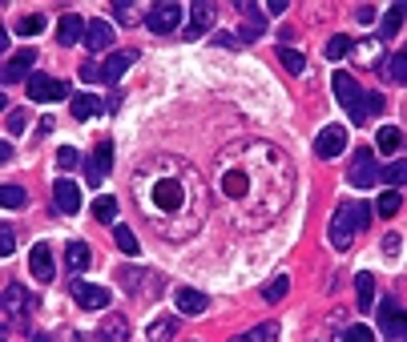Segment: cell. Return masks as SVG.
Returning <instances> with one entry per match:
<instances>
[{"instance_id":"obj_48","label":"cell","mask_w":407,"mask_h":342,"mask_svg":"<svg viewBox=\"0 0 407 342\" xmlns=\"http://www.w3.org/2000/svg\"><path fill=\"white\" fill-rule=\"evenodd\" d=\"M384 254H399V234H387V242H384Z\"/></svg>"},{"instance_id":"obj_49","label":"cell","mask_w":407,"mask_h":342,"mask_svg":"<svg viewBox=\"0 0 407 342\" xmlns=\"http://www.w3.org/2000/svg\"><path fill=\"white\" fill-rule=\"evenodd\" d=\"M218 45H222V48H242L238 37H230V32H222V37H218Z\"/></svg>"},{"instance_id":"obj_25","label":"cell","mask_w":407,"mask_h":342,"mask_svg":"<svg viewBox=\"0 0 407 342\" xmlns=\"http://www.w3.org/2000/svg\"><path fill=\"white\" fill-rule=\"evenodd\" d=\"M351 45H355V41H351L347 32H335V37H331V41L323 45V53H327V61H343V57L351 53Z\"/></svg>"},{"instance_id":"obj_15","label":"cell","mask_w":407,"mask_h":342,"mask_svg":"<svg viewBox=\"0 0 407 342\" xmlns=\"http://www.w3.org/2000/svg\"><path fill=\"white\" fill-rule=\"evenodd\" d=\"M28 310H32V298H28V290H24V286H17V282H8V286H4V314L24 319Z\"/></svg>"},{"instance_id":"obj_26","label":"cell","mask_w":407,"mask_h":342,"mask_svg":"<svg viewBox=\"0 0 407 342\" xmlns=\"http://www.w3.org/2000/svg\"><path fill=\"white\" fill-rule=\"evenodd\" d=\"M404 4H391V8H387V17H384V28H379V32H384V41H391V37H395V32H399V24H404Z\"/></svg>"},{"instance_id":"obj_3","label":"cell","mask_w":407,"mask_h":342,"mask_svg":"<svg viewBox=\"0 0 407 342\" xmlns=\"http://www.w3.org/2000/svg\"><path fill=\"white\" fill-rule=\"evenodd\" d=\"M178 24H182V4H173V0H158L149 12H145V28L149 32H178Z\"/></svg>"},{"instance_id":"obj_8","label":"cell","mask_w":407,"mask_h":342,"mask_svg":"<svg viewBox=\"0 0 407 342\" xmlns=\"http://www.w3.org/2000/svg\"><path fill=\"white\" fill-rule=\"evenodd\" d=\"M347 149V129L343 125H327V129H319V137H314V153L319 158H339Z\"/></svg>"},{"instance_id":"obj_46","label":"cell","mask_w":407,"mask_h":342,"mask_svg":"<svg viewBox=\"0 0 407 342\" xmlns=\"http://www.w3.org/2000/svg\"><path fill=\"white\" fill-rule=\"evenodd\" d=\"M169 330H178V322H169V319L153 322V339H169Z\"/></svg>"},{"instance_id":"obj_44","label":"cell","mask_w":407,"mask_h":342,"mask_svg":"<svg viewBox=\"0 0 407 342\" xmlns=\"http://www.w3.org/2000/svg\"><path fill=\"white\" fill-rule=\"evenodd\" d=\"M81 169H85V185H101V182H105V178H101V173H97L93 158H85V161H81Z\"/></svg>"},{"instance_id":"obj_35","label":"cell","mask_w":407,"mask_h":342,"mask_svg":"<svg viewBox=\"0 0 407 342\" xmlns=\"http://www.w3.org/2000/svg\"><path fill=\"white\" fill-rule=\"evenodd\" d=\"M375 205H379V213H384V218H395V213H399V205H404V198H399V189H387Z\"/></svg>"},{"instance_id":"obj_9","label":"cell","mask_w":407,"mask_h":342,"mask_svg":"<svg viewBox=\"0 0 407 342\" xmlns=\"http://www.w3.org/2000/svg\"><path fill=\"white\" fill-rule=\"evenodd\" d=\"M73 302H77L81 310H101V306H109V290H105V286H89V282H81V278H73Z\"/></svg>"},{"instance_id":"obj_24","label":"cell","mask_w":407,"mask_h":342,"mask_svg":"<svg viewBox=\"0 0 407 342\" xmlns=\"http://www.w3.org/2000/svg\"><path fill=\"white\" fill-rule=\"evenodd\" d=\"M93 165H97V173H101V178H105V173L113 169V141H109V137H101V141H97Z\"/></svg>"},{"instance_id":"obj_6","label":"cell","mask_w":407,"mask_h":342,"mask_svg":"<svg viewBox=\"0 0 407 342\" xmlns=\"http://www.w3.org/2000/svg\"><path fill=\"white\" fill-rule=\"evenodd\" d=\"M379 330H384L387 339H404L407 322H404V306H399V298H384V302H379Z\"/></svg>"},{"instance_id":"obj_1","label":"cell","mask_w":407,"mask_h":342,"mask_svg":"<svg viewBox=\"0 0 407 342\" xmlns=\"http://www.w3.org/2000/svg\"><path fill=\"white\" fill-rule=\"evenodd\" d=\"M327 238H331L335 250H351V242H355V202L335 205V218H331V226H327Z\"/></svg>"},{"instance_id":"obj_7","label":"cell","mask_w":407,"mask_h":342,"mask_svg":"<svg viewBox=\"0 0 407 342\" xmlns=\"http://www.w3.org/2000/svg\"><path fill=\"white\" fill-rule=\"evenodd\" d=\"M32 65H37V48H21V53H12L8 61H4V85H12V81H28L32 77Z\"/></svg>"},{"instance_id":"obj_40","label":"cell","mask_w":407,"mask_h":342,"mask_svg":"<svg viewBox=\"0 0 407 342\" xmlns=\"http://www.w3.org/2000/svg\"><path fill=\"white\" fill-rule=\"evenodd\" d=\"M24 125H28V117H24V109H12V113L4 117V129H8V133H12V137L21 133Z\"/></svg>"},{"instance_id":"obj_13","label":"cell","mask_w":407,"mask_h":342,"mask_svg":"<svg viewBox=\"0 0 407 342\" xmlns=\"http://www.w3.org/2000/svg\"><path fill=\"white\" fill-rule=\"evenodd\" d=\"M85 48L89 53H113V24L109 21H89V28H85Z\"/></svg>"},{"instance_id":"obj_37","label":"cell","mask_w":407,"mask_h":342,"mask_svg":"<svg viewBox=\"0 0 407 342\" xmlns=\"http://www.w3.org/2000/svg\"><path fill=\"white\" fill-rule=\"evenodd\" d=\"M109 12H113L121 24H138V21H142V17H138V4H129V0H117Z\"/></svg>"},{"instance_id":"obj_43","label":"cell","mask_w":407,"mask_h":342,"mask_svg":"<svg viewBox=\"0 0 407 342\" xmlns=\"http://www.w3.org/2000/svg\"><path fill=\"white\" fill-rule=\"evenodd\" d=\"M77 149H73V145H65V149H57V165H61V169H73V165H77Z\"/></svg>"},{"instance_id":"obj_22","label":"cell","mask_w":407,"mask_h":342,"mask_svg":"<svg viewBox=\"0 0 407 342\" xmlns=\"http://www.w3.org/2000/svg\"><path fill=\"white\" fill-rule=\"evenodd\" d=\"M375 145H379L384 153H399V145H404V129H399V125H384V129L375 133Z\"/></svg>"},{"instance_id":"obj_36","label":"cell","mask_w":407,"mask_h":342,"mask_svg":"<svg viewBox=\"0 0 407 342\" xmlns=\"http://www.w3.org/2000/svg\"><path fill=\"white\" fill-rule=\"evenodd\" d=\"M113 238H117V250L121 254H129V258L138 254V238H133V229H129V226H117V229H113Z\"/></svg>"},{"instance_id":"obj_19","label":"cell","mask_w":407,"mask_h":342,"mask_svg":"<svg viewBox=\"0 0 407 342\" xmlns=\"http://www.w3.org/2000/svg\"><path fill=\"white\" fill-rule=\"evenodd\" d=\"M153 202L162 205V209H178V205H182V185L173 182V178L158 182L153 185Z\"/></svg>"},{"instance_id":"obj_30","label":"cell","mask_w":407,"mask_h":342,"mask_svg":"<svg viewBox=\"0 0 407 342\" xmlns=\"http://www.w3.org/2000/svg\"><path fill=\"white\" fill-rule=\"evenodd\" d=\"M355 294H359V310H367V306H371V298H375V278H371L367 270L355 278Z\"/></svg>"},{"instance_id":"obj_39","label":"cell","mask_w":407,"mask_h":342,"mask_svg":"<svg viewBox=\"0 0 407 342\" xmlns=\"http://www.w3.org/2000/svg\"><path fill=\"white\" fill-rule=\"evenodd\" d=\"M101 339H129V326H125V319H109L105 326H101Z\"/></svg>"},{"instance_id":"obj_38","label":"cell","mask_w":407,"mask_h":342,"mask_svg":"<svg viewBox=\"0 0 407 342\" xmlns=\"http://www.w3.org/2000/svg\"><path fill=\"white\" fill-rule=\"evenodd\" d=\"M222 189H226L230 198H242V193L250 189V182H246L242 173H226V178H222Z\"/></svg>"},{"instance_id":"obj_2","label":"cell","mask_w":407,"mask_h":342,"mask_svg":"<svg viewBox=\"0 0 407 342\" xmlns=\"http://www.w3.org/2000/svg\"><path fill=\"white\" fill-rule=\"evenodd\" d=\"M24 89H28V101H65V97H69V81L32 73V77L24 81Z\"/></svg>"},{"instance_id":"obj_5","label":"cell","mask_w":407,"mask_h":342,"mask_svg":"<svg viewBox=\"0 0 407 342\" xmlns=\"http://www.w3.org/2000/svg\"><path fill=\"white\" fill-rule=\"evenodd\" d=\"M138 57H142L138 48H113V53L105 57V65H101V85H117L121 77L138 65Z\"/></svg>"},{"instance_id":"obj_32","label":"cell","mask_w":407,"mask_h":342,"mask_svg":"<svg viewBox=\"0 0 407 342\" xmlns=\"http://www.w3.org/2000/svg\"><path fill=\"white\" fill-rule=\"evenodd\" d=\"M0 202L8 205V209H21V205L28 202V193H24L21 185H12V182H8V185H0Z\"/></svg>"},{"instance_id":"obj_47","label":"cell","mask_w":407,"mask_h":342,"mask_svg":"<svg viewBox=\"0 0 407 342\" xmlns=\"http://www.w3.org/2000/svg\"><path fill=\"white\" fill-rule=\"evenodd\" d=\"M343 339H347V342H363V339H371V334H367V326H351Z\"/></svg>"},{"instance_id":"obj_45","label":"cell","mask_w":407,"mask_h":342,"mask_svg":"<svg viewBox=\"0 0 407 342\" xmlns=\"http://www.w3.org/2000/svg\"><path fill=\"white\" fill-rule=\"evenodd\" d=\"M375 17H379V12H375L371 4H359V8H355V21H359L363 28H367V24H375Z\"/></svg>"},{"instance_id":"obj_10","label":"cell","mask_w":407,"mask_h":342,"mask_svg":"<svg viewBox=\"0 0 407 342\" xmlns=\"http://www.w3.org/2000/svg\"><path fill=\"white\" fill-rule=\"evenodd\" d=\"M214 12H218V8H214V4H206V0L190 4V24L182 28V37H186V41H198V37L214 24Z\"/></svg>"},{"instance_id":"obj_42","label":"cell","mask_w":407,"mask_h":342,"mask_svg":"<svg viewBox=\"0 0 407 342\" xmlns=\"http://www.w3.org/2000/svg\"><path fill=\"white\" fill-rule=\"evenodd\" d=\"M12 250H17V234H12V226H4V229H0V254L8 258Z\"/></svg>"},{"instance_id":"obj_21","label":"cell","mask_w":407,"mask_h":342,"mask_svg":"<svg viewBox=\"0 0 407 342\" xmlns=\"http://www.w3.org/2000/svg\"><path fill=\"white\" fill-rule=\"evenodd\" d=\"M379 109H384V97H379V93H363V97H359V109L351 113V121H355V125H363L367 117H375Z\"/></svg>"},{"instance_id":"obj_31","label":"cell","mask_w":407,"mask_h":342,"mask_svg":"<svg viewBox=\"0 0 407 342\" xmlns=\"http://www.w3.org/2000/svg\"><path fill=\"white\" fill-rule=\"evenodd\" d=\"M93 213H97V222H117V202L109 193H101L93 202Z\"/></svg>"},{"instance_id":"obj_14","label":"cell","mask_w":407,"mask_h":342,"mask_svg":"<svg viewBox=\"0 0 407 342\" xmlns=\"http://www.w3.org/2000/svg\"><path fill=\"white\" fill-rule=\"evenodd\" d=\"M85 28H89V21H81L77 12H65L61 17V24H57V45H77V41H85Z\"/></svg>"},{"instance_id":"obj_16","label":"cell","mask_w":407,"mask_h":342,"mask_svg":"<svg viewBox=\"0 0 407 342\" xmlns=\"http://www.w3.org/2000/svg\"><path fill=\"white\" fill-rule=\"evenodd\" d=\"M28 270H32V278H37V282H53V254H48V246L45 242H37V246H32V254H28Z\"/></svg>"},{"instance_id":"obj_28","label":"cell","mask_w":407,"mask_h":342,"mask_svg":"<svg viewBox=\"0 0 407 342\" xmlns=\"http://www.w3.org/2000/svg\"><path fill=\"white\" fill-rule=\"evenodd\" d=\"M287 290H290V278H287V274H278L274 282H266V286H263V302H283Z\"/></svg>"},{"instance_id":"obj_23","label":"cell","mask_w":407,"mask_h":342,"mask_svg":"<svg viewBox=\"0 0 407 342\" xmlns=\"http://www.w3.org/2000/svg\"><path fill=\"white\" fill-rule=\"evenodd\" d=\"M384 77L391 81V85H404L407 81V61H404V53H391L384 61Z\"/></svg>"},{"instance_id":"obj_18","label":"cell","mask_w":407,"mask_h":342,"mask_svg":"<svg viewBox=\"0 0 407 342\" xmlns=\"http://www.w3.org/2000/svg\"><path fill=\"white\" fill-rule=\"evenodd\" d=\"M69 113H73V121H89V117L105 113V105H101L97 97H89V93H77L69 101Z\"/></svg>"},{"instance_id":"obj_12","label":"cell","mask_w":407,"mask_h":342,"mask_svg":"<svg viewBox=\"0 0 407 342\" xmlns=\"http://www.w3.org/2000/svg\"><path fill=\"white\" fill-rule=\"evenodd\" d=\"M335 97H339V105L347 109V117L359 109V97H363V89H359V81L351 77V73H335Z\"/></svg>"},{"instance_id":"obj_33","label":"cell","mask_w":407,"mask_h":342,"mask_svg":"<svg viewBox=\"0 0 407 342\" xmlns=\"http://www.w3.org/2000/svg\"><path fill=\"white\" fill-rule=\"evenodd\" d=\"M242 342H270L278 339V326L274 322H263V326H254V330H246V334H238Z\"/></svg>"},{"instance_id":"obj_29","label":"cell","mask_w":407,"mask_h":342,"mask_svg":"<svg viewBox=\"0 0 407 342\" xmlns=\"http://www.w3.org/2000/svg\"><path fill=\"white\" fill-rule=\"evenodd\" d=\"M278 61H283L290 73H299V77H303V68H307V57H303L299 48H290V45H278Z\"/></svg>"},{"instance_id":"obj_27","label":"cell","mask_w":407,"mask_h":342,"mask_svg":"<svg viewBox=\"0 0 407 342\" xmlns=\"http://www.w3.org/2000/svg\"><path fill=\"white\" fill-rule=\"evenodd\" d=\"M404 178H407V161H404V158L391 161L387 169H379V182H387L391 189H399V185H404Z\"/></svg>"},{"instance_id":"obj_34","label":"cell","mask_w":407,"mask_h":342,"mask_svg":"<svg viewBox=\"0 0 407 342\" xmlns=\"http://www.w3.org/2000/svg\"><path fill=\"white\" fill-rule=\"evenodd\" d=\"M41 28H45V12H32V17H21V21H17V32H21V37H37Z\"/></svg>"},{"instance_id":"obj_11","label":"cell","mask_w":407,"mask_h":342,"mask_svg":"<svg viewBox=\"0 0 407 342\" xmlns=\"http://www.w3.org/2000/svg\"><path fill=\"white\" fill-rule=\"evenodd\" d=\"M53 198H57L61 213H77L81 209V185L73 182V178H57L53 182Z\"/></svg>"},{"instance_id":"obj_41","label":"cell","mask_w":407,"mask_h":342,"mask_svg":"<svg viewBox=\"0 0 407 342\" xmlns=\"http://www.w3.org/2000/svg\"><path fill=\"white\" fill-rule=\"evenodd\" d=\"M371 218H375V209L363 202V205H355V229H367L371 226Z\"/></svg>"},{"instance_id":"obj_20","label":"cell","mask_w":407,"mask_h":342,"mask_svg":"<svg viewBox=\"0 0 407 342\" xmlns=\"http://www.w3.org/2000/svg\"><path fill=\"white\" fill-rule=\"evenodd\" d=\"M65 258H69V270H89V262H93V250L85 246V242H69L65 246Z\"/></svg>"},{"instance_id":"obj_4","label":"cell","mask_w":407,"mask_h":342,"mask_svg":"<svg viewBox=\"0 0 407 342\" xmlns=\"http://www.w3.org/2000/svg\"><path fill=\"white\" fill-rule=\"evenodd\" d=\"M347 182L355 185V189H371V185L379 182V165H375V153H371V149H355L351 169H347Z\"/></svg>"},{"instance_id":"obj_17","label":"cell","mask_w":407,"mask_h":342,"mask_svg":"<svg viewBox=\"0 0 407 342\" xmlns=\"http://www.w3.org/2000/svg\"><path fill=\"white\" fill-rule=\"evenodd\" d=\"M173 306H178L182 314H202V310L210 306V298L202 294V290H190V286H182V290L173 294Z\"/></svg>"}]
</instances>
